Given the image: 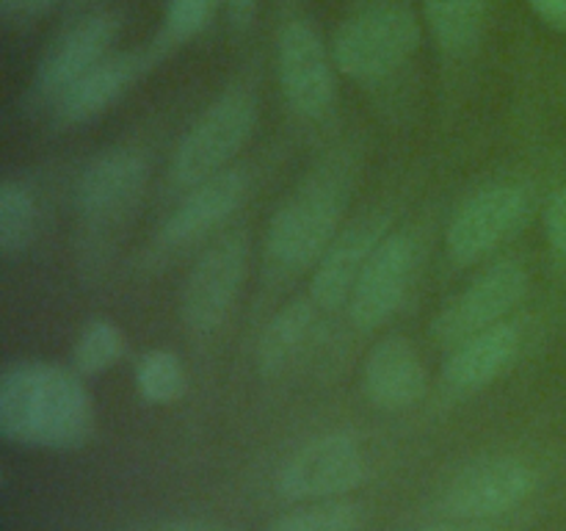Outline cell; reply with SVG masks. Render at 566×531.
<instances>
[{"instance_id": "6da1fadb", "label": "cell", "mask_w": 566, "mask_h": 531, "mask_svg": "<svg viewBox=\"0 0 566 531\" xmlns=\"http://www.w3.org/2000/svg\"><path fill=\"white\" fill-rule=\"evenodd\" d=\"M94 431L83 376L42 360H22L0 376V435L17 446L81 448Z\"/></svg>"}, {"instance_id": "7a4b0ae2", "label": "cell", "mask_w": 566, "mask_h": 531, "mask_svg": "<svg viewBox=\"0 0 566 531\" xmlns=\"http://www.w3.org/2000/svg\"><path fill=\"white\" fill-rule=\"evenodd\" d=\"M352 197V171L343 160L315 169L271 216L265 254L280 271H302L318 263L340 232Z\"/></svg>"}, {"instance_id": "3957f363", "label": "cell", "mask_w": 566, "mask_h": 531, "mask_svg": "<svg viewBox=\"0 0 566 531\" xmlns=\"http://www.w3.org/2000/svg\"><path fill=\"white\" fill-rule=\"evenodd\" d=\"M420 44V22L403 3H376L348 17L332 37L337 72L354 81H381L401 70Z\"/></svg>"}, {"instance_id": "277c9868", "label": "cell", "mask_w": 566, "mask_h": 531, "mask_svg": "<svg viewBox=\"0 0 566 531\" xmlns=\"http://www.w3.org/2000/svg\"><path fill=\"white\" fill-rule=\"evenodd\" d=\"M258 125V100L249 88H230L186 131L171 160V180L193 188L227 169Z\"/></svg>"}, {"instance_id": "5b68a950", "label": "cell", "mask_w": 566, "mask_h": 531, "mask_svg": "<svg viewBox=\"0 0 566 531\" xmlns=\"http://www.w3.org/2000/svg\"><path fill=\"white\" fill-rule=\"evenodd\" d=\"M531 214V194L517 183H495L475 191L446 232L448 258L457 266H475L512 241Z\"/></svg>"}, {"instance_id": "8992f818", "label": "cell", "mask_w": 566, "mask_h": 531, "mask_svg": "<svg viewBox=\"0 0 566 531\" xmlns=\"http://www.w3.org/2000/svg\"><path fill=\"white\" fill-rule=\"evenodd\" d=\"M249 266L247 232L230 230L210 243L182 288V321L197 335L219 330L241 296Z\"/></svg>"}, {"instance_id": "52a82bcc", "label": "cell", "mask_w": 566, "mask_h": 531, "mask_svg": "<svg viewBox=\"0 0 566 531\" xmlns=\"http://www.w3.org/2000/svg\"><path fill=\"white\" fill-rule=\"evenodd\" d=\"M368 459L354 437L324 435L298 448L276 473V492L287 501H329L357 490Z\"/></svg>"}, {"instance_id": "ba28073f", "label": "cell", "mask_w": 566, "mask_h": 531, "mask_svg": "<svg viewBox=\"0 0 566 531\" xmlns=\"http://www.w3.org/2000/svg\"><path fill=\"white\" fill-rule=\"evenodd\" d=\"M528 274L517 263H497L486 269L479 280L470 282L459 296H453L431 321V337L440 346H459L475 332L506 321L512 310L528 296Z\"/></svg>"}, {"instance_id": "9c48e42d", "label": "cell", "mask_w": 566, "mask_h": 531, "mask_svg": "<svg viewBox=\"0 0 566 531\" xmlns=\"http://www.w3.org/2000/svg\"><path fill=\"white\" fill-rule=\"evenodd\" d=\"M335 59L332 48L307 20L282 28L276 42V75L287 105L304 119H321L335 105Z\"/></svg>"}, {"instance_id": "30bf717a", "label": "cell", "mask_w": 566, "mask_h": 531, "mask_svg": "<svg viewBox=\"0 0 566 531\" xmlns=\"http://www.w3.org/2000/svg\"><path fill=\"white\" fill-rule=\"evenodd\" d=\"M415 266H418V241L412 232H387L365 263L348 299V315L357 330H379L398 313L412 285Z\"/></svg>"}, {"instance_id": "8fae6325", "label": "cell", "mask_w": 566, "mask_h": 531, "mask_svg": "<svg viewBox=\"0 0 566 531\" xmlns=\"http://www.w3.org/2000/svg\"><path fill=\"white\" fill-rule=\"evenodd\" d=\"M536 490L531 465L514 457H490L459 470L442 492V512L457 520H486L517 509Z\"/></svg>"}, {"instance_id": "7c38bea8", "label": "cell", "mask_w": 566, "mask_h": 531, "mask_svg": "<svg viewBox=\"0 0 566 531\" xmlns=\"http://www.w3.org/2000/svg\"><path fill=\"white\" fill-rule=\"evenodd\" d=\"M116 33H119V20L111 11H94L64 28L36 66L33 86L39 97L59 100L77 77L108 59Z\"/></svg>"}, {"instance_id": "4fadbf2b", "label": "cell", "mask_w": 566, "mask_h": 531, "mask_svg": "<svg viewBox=\"0 0 566 531\" xmlns=\"http://www.w3.org/2000/svg\"><path fill=\"white\" fill-rule=\"evenodd\" d=\"M390 219L381 210L359 214L348 227H343L329 243L321 260L315 263L313 280H310V296L321 310H332L348 304L357 277L363 274L365 263L387 236Z\"/></svg>"}, {"instance_id": "5bb4252c", "label": "cell", "mask_w": 566, "mask_h": 531, "mask_svg": "<svg viewBox=\"0 0 566 531\" xmlns=\"http://www.w3.org/2000/svg\"><path fill=\"white\" fill-rule=\"evenodd\" d=\"M147 183V160L133 149H111L83 169L77 180V208L92 225L122 219L142 197Z\"/></svg>"}, {"instance_id": "9a60e30c", "label": "cell", "mask_w": 566, "mask_h": 531, "mask_svg": "<svg viewBox=\"0 0 566 531\" xmlns=\"http://www.w3.org/2000/svg\"><path fill=\"white\" fill-rule=\"evenodd\" d=\"M429 376L418 348L403 335H385L370 346L363 365V391L374 407L401 413L426 396Z\"/></svg>"}, {"instance_id": "2e32d148", "label": "cell", "mask_w": 566, "mask_h": 531, "mask_svg": "<svg viewBox=\"0 0 566 531\" xmlns=\"http://www.w3.org/2000/svg\"><path fill=\"white\" fill-rule=\"evenodd\" d=\"M243 197H247V175L241 169L219 171L188 191V197L166 219L160 238L169 247H186L197 238L210 236L241 208Z\"/></svg>"}, {"instance_id": "e0dca14e", "label": "cell", "mask_w": 566, "mask_h": 531, "mask_svg": "<svg viewBox=\"0 0 566 531\" xmlns=\"http://www.w3.org/2000/svg\"><path fill=\"white\" fill-rule=\"evenodd\" d=\"M149 61L153 59L147 53H116L99 61L94 70L77 77L59 100H53L55 122L70 127L105 114L142 77Z\"/></svg>"}, {"instance_id": "ac0fdd59", "label": "cell", "mask_w": 566, "mask_h": 531, "mask_svg": "<svg viewBox=\"0 0 566 531\" xmlns=\"http://www.w3.org/2000/svg\"><path fill=\"white\" fill-rule=\"evenodd\" d=\"M520 348H523L520 326L514 321H501L453 346L442 376L457 393L484 391L512 368L514 360L520 357Z\"/></svg>"}, {"instance_id": "d6986e66", "label": "cell", "mask_w": 566, "mask_h": 531, "mask_svg": "<svg viewBox=\"0 0 566 531\" xmlns=\"http://www.w3.org/2000/svg\"><path fill=\"white\" fill-rule=\"evenodd\" d=\"M318 304L310 296H298L287 302L274 319L265 324L258 341V365L263 376H276L291 368L313 337L318 324Z\"/></svg>"}, {"instance_id": "ffe728a7", "label": "cell", "mask_w": 566, "mask_h": 531, "mask_svg": "<svg viewBox=\"0 0 566 531\" xmlns=\"http://www.w3.org/2000/svg\"><path fill=\"white\" fill-rule=\"evenodd\" d=\"M490 0H423L431 37L446 53H464L479 42Z\"/></svg>"}, {"instance_id": "44dd1931", "label": "cell", "mask_w": 566, "mask_h": 531, "mask_svg": "<svg viewBox=\"0 0 566 531\" xmlns=\"http://www.w3.org/2000/svg\"><path fill=\"white\" fill-rule=\"evenodd\" d=\"M39 230V205L28 186L3 180L0 186V252L6 258L22 254L33 243Z\"/></svg>"}, {"instance_id": "7402d4cb", "label": "cell", "mask_w": 566, "mask_h": 531, "mask_svg": "<svg viewBox=\"0 0 566 531\" xmlns=\"http://www.w3.org/2000/svg\"><path fill=\"white\" fill-rule=\"evenodd\" d=\"M186 365L169 348H149L136 363V387L142 398L155 407L180 402L186 393Z\"/></svg>"}, {"instance_id": "603a6c76", "label": "cell", "mask_w": 566, "mask_h": 531, "mask_svg": "<svg viewBox=\"0 0 566 531\" xmlns=\"http://www.w3.org/2000/svg\"><path fill=\"white\" fill-rule=\"evenodd\" d=\"M125 332L108 319H94L77 335L72 348V365L81 376H97L114 368L125 354Z\"/></svg>"}, {"instance_id": "cb8c5ba5", "label": "cell", "mask_w": 566, "mask_h": 531, "mask_svg": "<svg viewBox=\"0 0 566 531\" xmlns=\"http://www.w3.org/2000/svg\"><path fill=\"white\" fill-rule=\"evenodd\" d=\"M363 525V507L352 501L329 498L315 507L287 512L271 525V531H359Z\"/></svg>"}, {"instance_id": "d4e9b609", "label": "cell", "mask_w": 566, "mask_h": 531, "mask_svg": "<svg viewBox=\"0 0 566 531\" xmlns=\"http://www.w3.org/2000/svg\"><path fill=\"white\" fill-rule=\"evenodd\" d=\"M221 3L227 6V0H169L158 48H177V44L191 42L210 25Z\"/></svg>"}, {"instance_id": "484cf974", "label": "cell", "mask_w": 566, "mask_h": 531, "mask_svg": "<svg viewBox=\"0 0 566 531\" xmlns=\"http://www.w3.org/2000/svg\"><path fill=\"white\" fill-rule=\"evenodd\" d=\"M545 238L553 258L566 263V183L553 194L545 208Z\"/></svg>"}, {"instance_id": "4316f807", "label": "cell", "mask_w": 566, "mask_h": 531, "mask_svg": "<svg viewBox=\"0 0 566 531\" xmlns=\"http://www.w3.org/2000/svg\"><path fill=\"white\" fill-rule=\"evenodd\" d=\"M55 6H59V0H0V14L17 25H28V22L53 11Z\"/></svg>"}, {"instance_id": "83f0119b", "label": "cell", "mask_w": 566, "mask_h": 531, "mask_svg": "<svg viewBox=\"0 0 566 531\" xmlns=\"http://www.w3.org/2000/svg\"><path fill=\"white\" fill-rule=\"evenodd\" d=\"M528 6L545 25L566 33V0H528Z\"/></svg>"}, {"instance_id": "f1b7e54d", "label": "cell", "mask_w": 566, "mask_h": 531, "mask_svg": "<svg viewBox=\"0 0 566 531\" xmlns=\"http://www.w3.org/2000/svg\"><path fill=\"white\" fill-rule=\"evenodd\" d=\"M258 3L260 0H227V14H230V22L238 31L249 28V22L258 14Z\"/></svg>"}, {"instance_id": "f546056e", "label": "cell", "mask_w": 566, "mask_h": 531, "mask_svg": "<svg viewBox=\"0 0 566 531\" xmlns=\"http://www.w3.org/2000/svg\"><path fill=\"white\" fill-rule=\"evenodd\" d=\"M153 531H230L221 529L216 523H205V520H169V523L155 525Z\"/></svg>"}, {"instance_id": "4dcf8cb0", "label": "cell", "mask_w": 566, "mask_h": 531, "mask_svg": "<svg viewBox=\"0 0 566 531\" xmlns=\"http://www.w3.org/2000/svg\"><path fill=\"white\" fill-rule=\"evenodd\" d=\"M423 531H464V529H459V525H429V529Z\"/></svg>"}]
</instances>
